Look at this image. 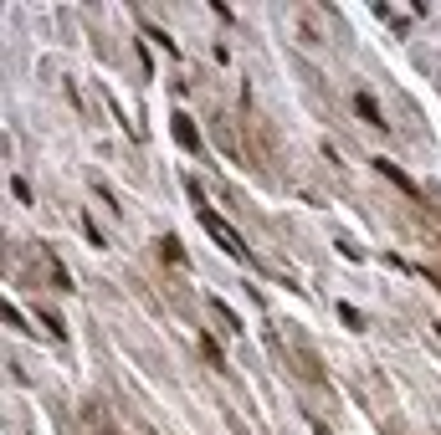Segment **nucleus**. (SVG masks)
Masks as SVG:
<instances>
[{
  "instance_id": "obj_10",
  "label": "nucleus",
  "mask_w": 441,
  "mask_h": 435,
  "mask_svg": "<svg viewBox=\"0 0 441 435\" xmlns=\"http://www.w3.org/2000/svg\"><path fill=\"white\" fill-rule=\"evenodd\" d=\"M436 282H441V272H436Z\"/></svg>"
},
{
  "instance_id": "obj_5",
  "label": "nucleus",
  "mask_w": 441,
  "mask_h": 435,
  "mask_svg": "<svg viewBox=\"0 0 441 435\" xmlns=\"http://www.w3.org/2000/svg\"><path fill=\"white\" fill-rule=\"evenodd\" d=\"M159 246H164V261H185V251H180V241H175V236H164Z\"/></svg>"
},
{
  "instance_id": "obj_7",
  "label": "nucleus",
  "mask_w": 441,
  "mask_h": 435,
  "mask_svg": "<svg viewBox=\"0 0 441 435\" xmlns=\"http://www.w3.org/2000/svg\"><path fill=\"white\" fill-rule=\"evenodd\" d=\"M10 190H16V200H21V205H31V184H26V179H10Z\"/></svg>"
},
{
  "instance_id": "obj_8",
  "label": "nucleus",
  "mask_w": 441,
  "mask_h": 435,
  "mask_svg": "<svg viewBox=\"0 0 441 435\" xmlns=\"http://www.w3.org/2000/svg\"><path fill=\"white\" fill-rule=\"evenodd\" d=\"M98 430H103V435H119V425H113V420H108V415H103V420H98Z\"/></svg>"
},
{
  "instance_id": "obj_1",
  "label": "nucleus",
  "mask_w": 441,
  "mask_h": 435,
  "mask_svg": "<svg viewBox=\"0 0 441 435\" xmlns=\"http://www.w3.org/2000/svg\"><path fill=\"white\" fill-rule=\"evenodd\" d=\"M200 226L211 231V241H216V246H220V251H226V256H236L241 267H252V251H246V246H241V236L231 231L226 220L216 215V210H205V205H200Z\"/></svg>"
},
{
  "instance_id": "obj_4",
  "label": "nucleus",
  "mask_w": 441,
  "mask_h": 435,
  "mask_svg": "<svg viewBox=\"0 0 441 435\" xmlns=\"http://www.w3.org/2000/svg\"><path fill=\"white\" fill-rule=\"evenodd\" d=\"M354 113L365 118L370 128H385V118H380V108H374V98H370V92H354Z\"/></svg>"
},
{
  "instance_id": "obj_6",
  "label": "nucleus",
  "mask_w": 441,
  "mask_h": 435,
  "mask_svg": "<svg viewBox=\"0 0 441 435\" xmlns=\"http://www.w3.org/2000/svg\"><path fill=\"white\" fill-rule=\"evenodd\" d=\"M200 348H205V359H211V364H216V369H226V359H220V348H216V344H211V338H200Z\"/></svg>"
},
{
  "instance_id": "obj_9",
  "label": "nucleus",
  "mask_w": 441,
  "mask_h": 435,
  "mask_svg": "<svg viewBox=\"0 0 441 435\" xmlns=\"http://www.w3.org/2000/svg\"><path fill=\"white\" fill-rule=\"evenodd\" d=\"M431 344L441 348V323H431Z\"/></svg>"
},
{
  "instance_id": "obj_11",
  "label": "nucleus",
  "mask_w": 441,
  "mask_h": 435,
  "mask_svg": "<svg viewBox=\"0 0 441 435\" xmlns=\"http://www.w3.org/2000/svg\"><path fill=\"white\" fill-rule=\"evenodd\" d=\"M149 435H154V430H149Z\"/></svg>"
},
{
  "instance_id": "obj_3",
  "label": "nucleus",
  "mask_w": 441,
  "mask_h": 435,
  "mask_svg": "<svg viewBox=\"0 0 441 435\" xmlns=\"http://www.w3.org/2000/svg\"><path fill=\"white\" fill-rule=\"evenodd\" d=\"M175 139H180V149H190V154L200 149V134H196V123H190L185 113H175Z\"/></svg>"
},
{
  "instance_id": "obj_2",
  "label": "nucleus",
  "mask_w": 441,
  "mask_h": 435,
  "mask_svg": "<svg viewBox=\"0 0 441 435\" xmlns=\"http://www.w3.org/2000/svg\"><path fill=\"white\" fill-rule=\"evenodd\" d=\"M370 164H374V169H380V175H385V179H390V184H395V190H400V195H410V200H421V184H416V179H410V175H406V169H400V164H390V159H370Z\"/></svg>"
}]
</instances>
